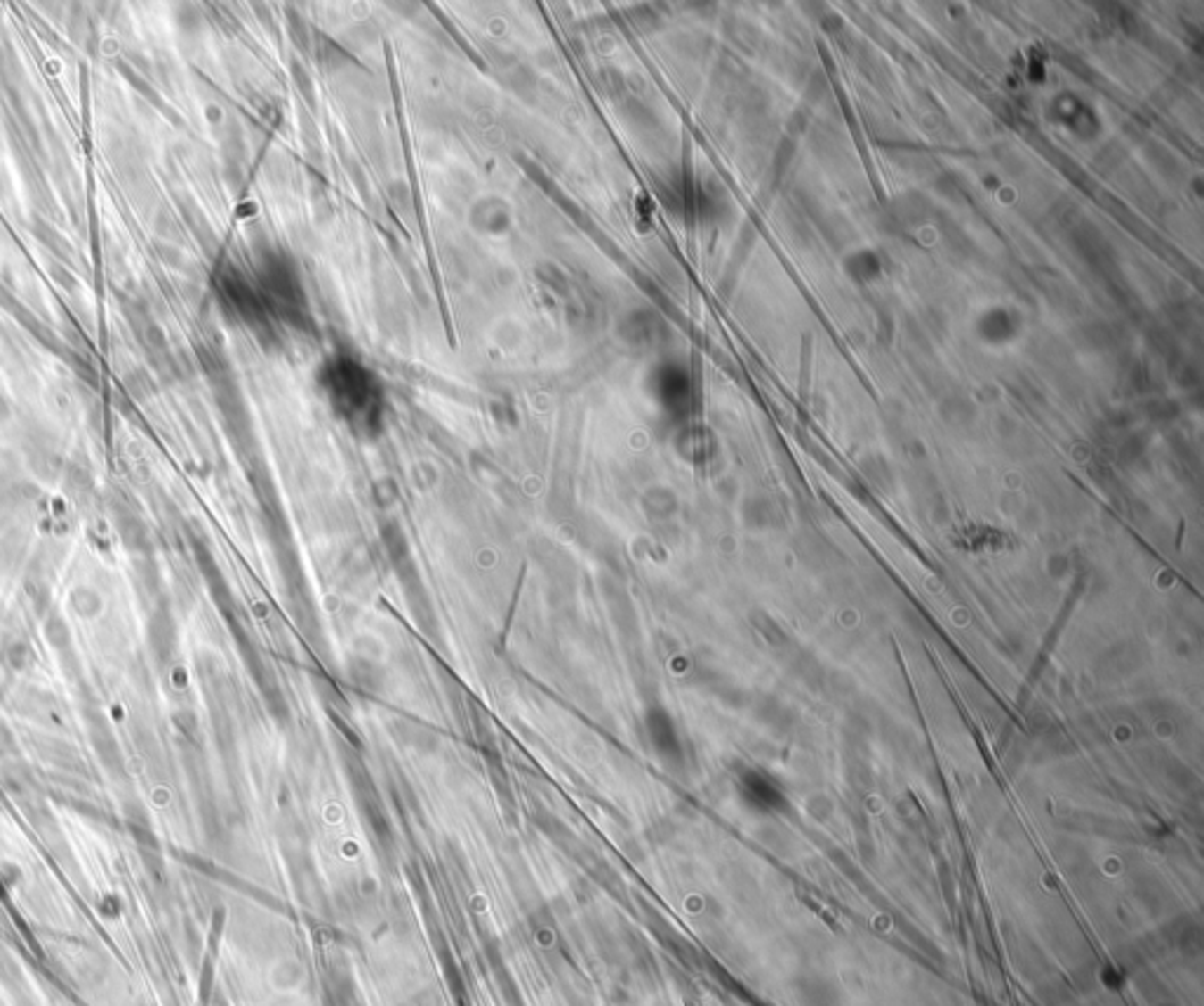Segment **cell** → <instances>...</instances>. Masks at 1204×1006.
<instances>
[]
</instances>
